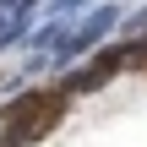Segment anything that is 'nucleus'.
<instances>
[{
  "label": "nucleus",
  "instance_id": "1",
  "mask_svg": "<svg viewBox=\"0 0 147 147\" xmlns=\"http://www.w3.org/2000/svg\"><path fill=\"white\" fill-rule=\"evenodd\" d=\"M60 115H65V93H33V98H22L5 120L16 125V136H22V142H33V136H44Z\"/></svg>",
  "mask_w": 147,
  "mask_h": 147
}]
</instances>
